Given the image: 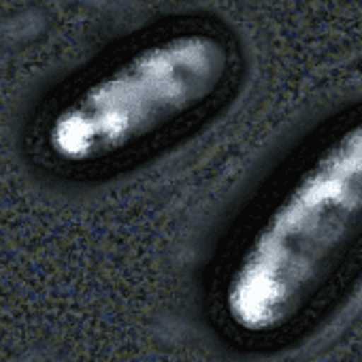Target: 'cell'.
<instances>
[{
    "instance_id": "cell-1",
    "label": "cell",
    "mask_w": 362,
    "mask_h": 362,
    "mask_svg": "<svg viewBox=\"0 0 362 362\" xmlns=\"http://www.w3.org/2000/svg\"><path fill=\"white\" fill-rule=\"evenodd\" d=\"M362 230V117L290 177L233 256L222 311L243 334L286 328Z\"/></svg>"
},
{
    "instance_id": "cell-2",
    "label": "cell",
    "mask_w": 362,
    "mask_h": 362,
    "mask_svg": "<svg viewBox=\"0 0 362 362\" xmlns=\"http://www.w3.org/2000/svg\"><path fill=\"white\" fill-rule=\"evenodd\" d=\"M228 69L226 45L207 33L147 43L56 111L49 149L69 164L113 158L203 107L224 86Z\"/></svg>"
}]
</instances>
